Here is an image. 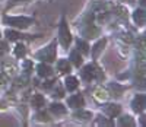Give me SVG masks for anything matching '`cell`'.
Segmentation results:
<instances>
[{
  "instance_id": "9c48e42d",
  "label": "cell",
  "mask_w": 146,
  "mask_h": 127,
  "mask_svg": "<svg viewBox=\"0 0 146 127\" xmlns=\"http://www.w3.org/2000/svg\"><path fill=\"white\" fill-rule=\"evenodd\" d=\"M36 72H38V74L41 78H48V76L53 74V69L48 64H45V63H41V64L36 66Z\"/></svg>"
},
{
  "instance_id": "f1b7e54d",
  "label": "cell",
  "mask_w": 146,
  "mask_h": 127,
  "mask_svg": "<svg viewBox=\"0 0 146 127\" xmlns=\"http://www.w3.org/2000/svg\"><path fill=\"white\" fill-rule=\"evenodd\" d=\"M21 2H31V0H12V3L16 5V3H21Z\"/></svg>"
},
{
  "instance_id": "44dd1931",
  "label": "cell",
  "mask_w": 146,
  "mask_h": 127,
  "mask_svg": "<svg viewBox=\"0 0 146 127\" xmlns=\"http://www.w3.org/2000/svg\"><path fill=\"white\" fill-rule=\"evenodd\" d=\"M25 53H27L25 45L18 44V45L15 47V56H16V57H23V56H25Z\"/></svg>"
},
{
  "instance_id": "d6986e66",
  "label": "cell",
  "mask_w": 146,
  "mask_h": 127,
  "mask_svg": "<svg viewBox=\"0 0 146 127\" xmlns=\"http://www.w3.org/2000/svg\"><path fill=\"white\" fill-rule=\"evenodd\" d=\"M78 79L76 78H73V76H69V78L66 79V89L67 91H75L76 88H78Z\"/></svg>"
},
{
  "instance_id": "e0dca14e",
  "label": "cell",
  "mask_w": 146,
  "mask_h": 127,
  "mask_svg": "<svg viewBox=\"0 0 146 127\" xmlns=\"http://www.w3.org/2000/svg\"><path fill=\"white\" fill-rule=\"evenodd\" d=\"M135 120H133L130 116H124V117H121L120 120H118V126H121V127H135Z\"/></svg>"
},
{
  "instance_id": "9a60e30c",
  "label": "cell",
  "mask_w": 146,
  "mask_h": 127,
  "mask_svg": "<svg viewBox=\"0 0 146 127\" xmlns=\"http://www.w3.org/2000/svg\"><path fill=\"white\" fill-rule=\"evenodd\" d=\"M70 69H72V66H70L69 60H58V63H57V70H58L60 73H69Z\"/></svg>"
},
{
  "instance_id": "8992f818",
  "label": "cell",
  "mask_w": 146,
  "mask_h": 127,
  "mask_svg": "<svg viewBox=\"0 0 146 127\" xmlns=\"http://www.w3.org/2000/svg\"><path fill=\"white\" fill-rule=\"evenodd\" d=\"M67 104H69V107H72V108H80V107H83L85 101H83V96H82L80 94H78V95H72V96L67 99Z\"/></svg>"
},
{
  "instance_id": "6da1fadb",
  "label": "cell",
  "mask_w": 146,
  "mask_h": 127,
  "mask_svg": "<svg viewBox=\"0 0 146 127\" xmlns=\"http://www.w3.org/2000/svg\"><path fill=\"white\" fill-rule=\"evenodd\" d=\"M5 23L12 25V27L19 28V29H25L32 23V19L27 18V16H6L5 18Z\"/></svg>"
},
{
  "instance_id": "ac0fdd59",
  "label": "cell",
  "mask_w": 146,
  "mask_h": 127,
  "mask_svg": "<svg viewBox=\"0 0 146 127\" xmlns=\"http://www.w3.org/2000/svg\"><path fill=\"white\" fill-rule=\"evenodd\" d=\"M70 60H72V63L75 64L76 67H79L80 64H82V56L79 54V50H75V51H72L70 53Z\"/></svg>"
},
{
  "instance_id": "d4e9b609",
  "label": "cell",
  "mask_w": 146,
  "mask_h": 127,
  "mask_svg": "<svg viewBox=\"0 0 146 127\" xmlns=\"http://www.w3.org/2000/svg\"><path fill=\"white\" fill-rule=\"evenodd\" d=\"M63 95H64V92H63V89H60V88H57V91L54 92V98H63Z\"/></svg>"
},
{
  "instance_id": "52a82bcc",
  "label": "cell",
  "mask_w": 146,
  "mask_h": 127,
  "mask_svg": "<svg viewBox=\"0 0 146 127\" xmlns=\"http://www.w3.org/2000/svg\"><path fill=\"white\" fill-rule=\"evenodd\" d=\"M82 34H83V37H86V38H96L100 35V29L96 27H94V25H91V23H86V27L83 28Z\"/></svg>"
},
{
  "instance_id": "5bb4252c",
  "label": "cell",
  "mask_w": 146,
  "mask_h": 127,
  "mask_svg": "<svg viewBox=\"0 0 146 127\" xmlns=\"http://www.w3.org/2000/svg\"><path fill=\"white\" fill-rule=\"evenodd\" d=\"M31 104H32V107H34V108H41V107H44V104H45V99H44V96H42V95L35 94V95L32 96Z\"/></svg>"
},
{
  "instance_id": "484cf974",
  "label": "cell",
  "mask_w": 146,
  "mask_h": 127,
  "mask_svg": "<svg viewBox=\"0 0 146 127\" xmlns=\"http://www.w3.org/2000/svg\"><path fill=\"white\" fill-rule=\"evenodd\" d=\"M31 69H32V61H25V63H23V70H25V72H28Z\"/></svg>"
},
{
  "instance_id": "ba28073f",
  "label": "cell",
  "mask_w": 146,
  "mask_h": 127,
  "mask_svg": "<svg viewBox=\"0 0 146 127\" xmlns=\"http://www.w3.org/2000/svg\"><path fill=\"white\" fill-rule=\"evenodd\" d=\"M104 112L107 114V116H110V117H117L118 114L121 112V108L117 104H105L104 105Z\"/></svg>"
},
{
  "instance_id": "7a4b0ae2",
  "label": "cell",
  "mask_w": 146,
  "mask_h": 127,
  "mask_svg": "<svg viewBox=\"0 0 146 127\" xmlns=\"http://www.w3.org/2000/svg\"><path fill=\"white\" fill-rule=\"evenodd\" d=\"M56 54H57V48H56V41H53L48 47H45L44 50L36 53V59L40 60H44L47 63H51V61H56Z\"/></svg>"
},
{
  "instance_id": "7c38bea8",
  "label": "cell",
  "mask_w": 146,
  "mask_h": 127,
  "mask_svg": "<svg viewBox=\"0 0 146 127\" xmlns=\"http://www.w3.org/2000/svg\"><path fill=\"white\" fill-rule=\"evenodd\" d=\"M105 44H107V40H105V38H102L101 41H98V43L94 45V48H92V57H94V59H96V57L100 56V53L104 50Z\"/></svg>"
},
{
  "instance_id": "3957f363",
  "label": "cell",
  "mask_w": 146,
  "mask_h": 127,
  "mask_svg": "<svg viewBox=\"0 0 146 127\" xmlns=\"http://www.w3.org/2000/svg\"><path fill=\"white\" fill-rule=\"evenodd\" d=\"M58 38L63 47H69L72 43V35H70V31H69V27H67L64 18L62 19V23H60V28H58Z\"/></svg>"
},
{
  "instance_id": "603a6c76",
  "label": "cell",
  "mask_w": 146,
  "mask_h": 127,
  "mask_svg": "<svg viewBox=\"0 0 146 127\" xmlns=\"http://www.w3.org/2000/svg\"><path fill=\"white\" fill-rule=\"evenodd\" d=\"M96 124H98V126H113L114 123H113L111 120H107V118H104V117H100L98 121H96Z\"/></svg>"
},
{
  "instance_id": "4316f807",
  "label": "cell",
  "mask_w": 146,
  "mask_h": 127,
  "mask_svg": "<svg viewBox=\"0 0 146 127\" xmlns=\"http://www.w3.org/2000/svg\"><path fill=\"white\" fill-rule=\"evenodd\" d=\"M53 83H54L53 80H50V82H45V85H44V88H45V89H50V88L53 86Z\"/></svg>"
},
{
  "instance_id": "f546056e",
  "label": "cell",
  "mask_w": 146,
  "mask_h": 127,
  "mask_svg": "<svg viewBox=\"0 0 146 127\" xmlns=\"http://www.w3.org/2000/svg\"><path fill=\"white\" fill-rule=\"evenodd\" d=\"M121 2H127V3H133L135 0H121Z\"/></svg>"
},
{
  "instance_id": "ffe728a7",
  "label": "cell",
  "mask_w": 146,
  "mask_h": 127,
  "mask_svg": "<svg viewBox=\"0 0 146 127\" xmlns=\"http://www.w3.org/2000/svg\"><path fill=\"white\" fill-rule=\"evenodd\" d=\"M78 48L80 50V53H83V54L89 53V45L86 44V41H83V40H78Z\"/></svg>"
},
{
  "instance_id": "83f0119b",
  "label": "cell",
  "mask_w": 146,
  "mask_h": 127,
  "mask_svg": "<svg viewBox=\"0 0 146 127\" xmlns=\"http://www.w3.org/2000/svg\"><path fill=\"white\" fill-rule=\"evenodd\" d=\"M85 21H86V22H92V21H94V15H92V13H89V15L86 16V19H85Z\"/></svg>"
},
{
  "instance_id": "2e32d148",
  "label": "cell",
  "mask_w": 146,
  "mask_h": 127,
  "mask_svg": "<svg viewBox=\"0 0 146 127\" xmlns=\"http://www.w3.org/2000/svg\"><path fill=\"white\" fill-rule=\"evenodd\" d=\"M6 37H7V40H9V41H15V40H22V38H27L28 35H22L21 32L7 29V31H6Z\"/></svg>"
},
{
  "instance_id": "cb8c5ba5",
  "label": "cell",
  "mask_w": 146,
  "mask_h": 127,
  "mask_svg": "<svg viewBox=\"0 0 146 127\" xmlns=\"http://www.w3.org/2000/svg\"><path fill=\"white\" fill-rule=\"evenodd\" d=\"M36 120H40V121H50V117H48V114L47 112H38L36 114Z\"/></svg>"
},
{
  "instance_id": "8fae6325",
  "label": "cell",
  "mask_w": 146,
  "mask_h": 127,
  "mask_svg": "<svg viewBox=\"0 0 146 127\" xmlns=\"http://www.w3.org/2000/svg\"><path fill=\"white\" fill-rule=\"evenodd\" d=\"M50 111L54 114V116H64L66 114V107L63 104H58V102H53L50 105Z\"/></svg>"
},
{
  "instance_id": "30bf717a",
  "label": "cell",
  "mask_w": 146,
  "mask_h": 127,
  "mask_svg": "<svg viewBox=\"0 0 146 127\" xmlns=\"http://www.w3.org/2000/svg\"><path fill=\"white\" fill-rule=\"evenodd\" d=\"M73 117H75L76 120H80V121H88V120L92 117V112L79 108V111H75V112H73Z\"/></svg>"
},
{
  "instance_id": "277c9868",
  "label": "cell",
  "mask_w": 146,
  "mask_h": 127,
  "mask_svg": "<svg viewBox=\"0 0 146 127\" xmlns=\"http://www.w3.org/2000/svg\"><path fill=\"white\" fill-rule=\"evenodd\" d=\"M96 72H98V69H96L94 64H86L82 72H80V76H82V79L83 80H86V82H91L96 78Z\"/></svg>"
},
{
  "instance_id": "5b68a950",
  "label": "cell",
  "mask_w": 146,
  "mask_h": 127,
  "mask_svg": "<svg viewBox=\"0 0 146 127\" xmlns=\"http://www.w3.org/2000/svg\"><path fill=\"white\" fill-rule=\"evenodd\" d=\"M131 107H133V111L142 112L146 107V96L145 95H136L131 101Z\"/></svg>"
},
{
  "instance_id": "4dcf8cb0",
  "label": "cell",
  "mask_w": 146,
  "mask_h": 127,
  "mask_svg": "<svg viewBox=\"0 0 146 127\" xmlns=\"http://www.w3.org/2000/svg\"><path fill=\"white\" fill-rule=\"evenodd\" d=\"M140 5H142V6H145V0H140Z\"/></svg>"
},
{
  "instance_id": "4fadbf2b",
  "label": "cell",
  "mask_w": 146,
  "mask_h": 127,
  "mask_svg": "<svg viewBox=\"0 0 146 127\" xmlns=\"http://www.w3.org/2000/svg\"><path fill=\"white\" fill-rule=\"evenodd\" d=\"M145 18H146V15H145L143 9H137L135 13H133V19H135V22L139 25V27H143L145 25Z\"/></svg>"
},
{
  "instance_id": "7402d4cb",
  "label": "cell",
  "mask_w": 146,
  "mask_h": 127,
  "mask_svg": "<svg viewBox=\"0 0 146 127\" xmlns=\"http://www.w3.org/2000/svg\"><path fill=\"white\" fill-rule=\"evenodd\" d=\"M95 95H96V98H100V99H105L107 96H108V94H107V91H104V89H101V88H98V89L95 91Z\"/></svg>"
}]
</instances>
